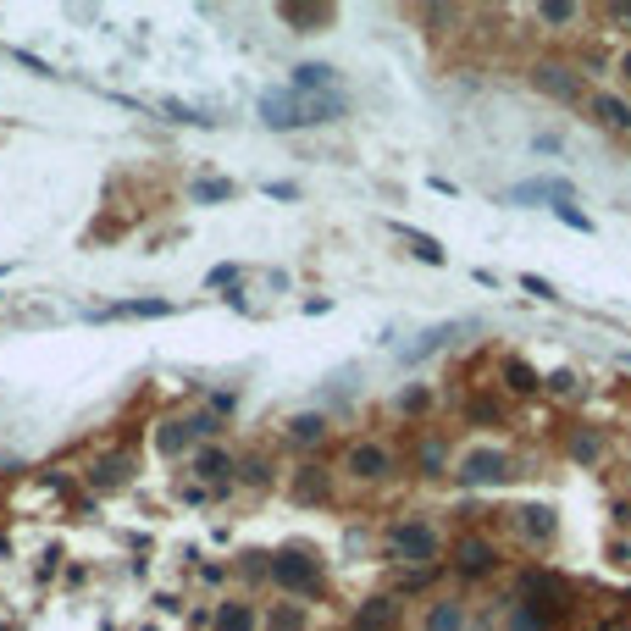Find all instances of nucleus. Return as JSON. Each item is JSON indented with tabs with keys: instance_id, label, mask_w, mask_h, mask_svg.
Here are the masks:
<instances>
[{
	"instance_id": "nucleus-1",
	"label": "nucleus",
	"mask_w": 631,
	"mask_h": 631,
	"mask_svg": "<svg viewBox=\"0 0 631 631\" xmlns=\"http://www.w3.org/2000/svg\"><path fill=\"white\" fill-rule=\"evenodd\" d=\"M260 117H266V127H310V122L343 117V100H338V95H321V100H305V95H266V100H260Z\"/></svg>"
},
{
	"instance_id": "nucleus-2",
	"label": "nucleus",
	"mask_w": 631,
	"mask_h": 631,
	"mask_svg": "<svg viewBox=\"0 0 631 631\" xmlns=\"http://www.w3.org/2000/svg\"><path fill=\"white\" fill-rule=\"evenodd\" d=\"M388 548L404 559V565H427V559H438V532L427 521H399L388 532Z\"/></svg>"
},
{
	"instance_id": "nucleus-3",
	"label": "nucleus",
	"mask_w": 631,
	"mask_h": 631,
	"mask_svg": "<svg viewBox=\"0 0 631 631\" xmlns=\"http://www.w3.org/2000/svg\"><path fill=\"white\" fill-rule=\"evenodd\" d=\"M271 576L283 582V587H294V593H316V587H321V571H316V559H310V554H300V548L277 554V559H271Z\"/></svg>"
},
{
	"instance_id": "nucleus-4",
	"label": "nucleus",
	"mask_w": 631,
	"mask_h": 631,
	"mask_svg": "<svg viewBox=\"0 0 631 631\" xmlns=\"http://www.w3.org/2000/svg\"><path fill=\"white\" fill-rule=\"evenodd\" d=\"M532 84H537L543 95H554V100H576V95H582V78L571 73V66H559V61H537V66H532Z\"/></svg>"
},
{
	"instance_id": "nucleus-5",
	"label": "nucleus",
	"mask_w": 631,
	"mask_h": 631,
	"mask_svg": "<svg viewBox=\"0 0 631 631\" xmlns=\"http://www.w3.org/2000/svg\"><path fill=\"white\" fill-rule=\"evenodd\" d=\"M343 471L361 476V482H377V476L393 471V454H388L382 443H355V449H349V460H343Z\"/></svg>"
},
{
	"instance_id": "nucleus-6",
	"label": "nucleus",
	"mask_w": 631,
	"mask_h": 631,
	"mask_svg": "<svg viewBox=\"0 0 631 631\" xmlns=\"http://www.w3.org/2000/svg\"><path fill=\"white\" fill-rule=\"evenodd\" d=\"M504 471H510V454H504V449H471V454L460 460V476H465V482H504Z\"/></svg>"
},
{
	"instance_id": "nucleus-7",
	"label": "nucleus",
	"mask_w": 631,
	"mask_h": 631,
	"mask_svg": "<svg viewBox=\"0 0 631 631\" xmlns=\"http://www.w3.org/2000/svg\"><path fill=\"white\" fill-rule=\"evenodd\" d=\"M454 565H460V576H487V571L499 565V548L487 543V537H465L454 548Z\"/></svg>"
},
{
	"instance_id": "nucleus-8",
	"label": "nucleus",
	"mask_w": 631,
	"mask_h": 631,
	"mask_svg": "<svg viewBox=\"0 0 631 631\" xmlns=\"http://www.w3.org/2000/svg\"><path fill=\"white\" fill-rule=\"evenodd\" d=\"M587 111H593L604 127H631V106H626L620 95H593V100H587Z\"/></svg>"
},
{
	"instance_id": "nucleus-9",
	"label": "nucleus",
	"mask_w": 631,
	"mask_h": 631,
	"mask_svg": "<svg viewBox=\"0 0 631 631\" xmlns=\"http://www.w3.org/2000/svg\"><path fill=\"white\" fill-rule=\"evenodd\" d=\"M332 66L327 61H305V66H294V95H310V89H332Z\"/></svg>"
},
{
	"instance_id": "nucleus-10",
	"label": "nucleus",
	"mask_w": 631,
	"mask_h": 631,
	"mask_svg": "<svg viewBox=\"0 0 631 631\" xmlns=\"http://www.w3.org/2000/svg\"><path fill=\"white\" fill-rule=\"evenodd\" d=\"M388 626H393V598H371L355 615V631H388Z\"/></svg>"
},
{
	"instance_id": "nucleus-11",
	"label": "nucleus",
	"mask_w": 631,
	"mask_h": 631,
	"mask_svg": "<svg viewBox=\"0 0 631 631\" xmlns=\"http://www.w3.org/2000/svg\"><path fill=\"white\" fill-rule=\"evenodd\" d=\"M393 233H399V239L410 244V255H415V260H433V266H443V244H438V239L415 233V228H393Z\"/></svg>"
},
{
	"instance_id": "nucleus-12",
	"label": "nucleus",
	"mask_w": 631,
	"mask_h": 631,
	"mask_svg": "<svg viewBox=\"0 0 631 631\" xmlns=\"http://www.w3.org/2000/svg\"><path fill=\"white\" fill-rule=\"evenodd\" d=\"M515 526H521V532H526L532 543H548V537H554V515H548L543 504H532V510H521V521H515Z\"/></svg>"
},
{
	"instance_id": "nucleus-13",
	"label": "nucleus",
	"mask_w": 631,
	"mask_h": 631,
	"mask_svg": "<svg viewBox=\"0 0 631 631\" xmlns=\"http://www.w3.org/2000/svg\"><path fill=\"white\" fill-rule=\"evenodd\" d=\"M465 327H471V321H443V327H433L427 338H421V343L410 349V361H421V355H433V349H443V343H449L454 332H465Z\"/></svg>"
},
{
	"instance_id": "nucleus-14",
	"label": "nucleus",
	"mask_w": 631,
	"mask_h": 631,
	"mask_svg": "<svg viewBox=\"0 0 631 631\" xmlns=\"http://www.w3.org/2000/svg\"><path fill=\"white\" fill-rule=\"evenodd\" d=\"M294 499H327V471L321 465H305V476L294 482Z\"/></svg>"
},
{
	"instance_id": "nucleus-15",
	"label": "nucleus",
	"mask_w": 631,
	"mask_h": 631,
	"mask_svg": "<svg viewBox=\"0 0 631 631\" xmlns=\"http://www.w3.org/2000/svg\"><path fill=\"white\" fill-rule=\"evenodd\" d=\"M289 23H300V34H316L310 23H332V6H283Z\"/></svg>"
},
{
	"instance_id": "nucleus-16",
	"label": "nucleus",
	"mask_w": 631,
	"mask_h": 631,
	"mask_svg": "<svg viewBox=\"0 0 631 631\" xmlns=\"http://www.w3.org/2000/svg\"><path fill=\"white\" fill-rule=\"evenodd\" d=\"M504 388H510V393H532V388H537V371H532L526 361H510V366H504Z\"/></svg>"
},
{
	"instance_id": "nucleus-17",
	"label": "nucleus",
	"mask_w": 631,
	"mask_h": 631,
	"mask_svg": "<svg viewBox=\"0 0 631 631\" xmlns=\"http://www.w3.org/2000/svg\"><path fill=\"white\" fill-rule=\"evenodd\" d=\"M217 631H255V615H249L244 604H222V615H217Z\"/></svg>"
},
{
	"instance_id": "nucleus-18",
	"label": "nucleus",
	"mask_w": 631,
	"mask_h": 631,
	"mask_svg": "<svg viewBox=\"0 0 631 631\" xmlns=\"http://www.w3.org/2000/svg\"><path fill=\"white\" fill-rule=\"evenodd\" d=\"M465 626V609L460 604H438L433 615H427V631H460Z\"/></svg>"
},
{
	"instance_id": "nucleus-19",
	"label": "nucleus",
	"mask_w": 631,
	"mask_h": 631,
	"mask_svg": "<svg viewBox=\"0 0 631 631\" xmlns=\"http://www.w3.org/2000/svg\"><path fill=\"white\" fill-rule=\"evenodd\" d=\"M188 438H194V433H188V421H167V427H161V438H156V443H161V454H178V449H183Z\"/></svg>"
},
{
	"instance_id": "nucleus-20",
	"label": "nucleus",
	"mask_w": 631,
	"mask_h": 631,
	"mask_svg": "<svg viewBox=\"0 0 631 631\" xmlns=\"http://www.w3.org/2000/svg\"><path fill=\"white\" fill-rule=\"evenodd\" d=\"M321 433H327V421H321V415H300L294 427H289V438H294V443H316Z\"/></svg>"
},
{
	"instance_id": "nucleus-21",
	"label": "nucleus",
	"mask_w": 631,
	"mask_h": 631,
	"mask_svg": "<svg viewBox=\"0 0 631 631\" xmlns=\"http://www.w3.org/2000/svg\"><path fill=\"white\" fill-rule=\"evenodd\" d=\"M598 449H604V438H598L593 427H582V433L571 438V460H598Z\"/></svg>"
},
{
	"instance_id": "nucleus-22",
	"label": "nucleus",
	"mask_w": 631,
	"mask_h": 631,
	"mask_svg": "<svg viewBox=\"0 0 631 631\" xmlns=\"http://www.w3.org/2000/svg\"><path fill=\"white\" fill-rule=\"evenodd\" d=\"M228 465H233V460H228L222 449H205V454L194 460V471H199V476H228Z\"/></svg>"
},
{
	"instance_id": "nucleus-23",
	"label": "nucleus",
	"mask_w": 631,
	"mask_h": 631,
	"mask_svg": "<svg viewBox=\"0 0 631 631\" xmlns=\"http://www.w3.org/2000/svg\"><path fill=\"white\" fill-rule=\"evenodd\" d=\"M167 310H172L167 300H133V305H117L111 316H167Z\"/></svg>"
},
{
	"instance_id": "nucleus-24",
	"label": "nucleus",
	"mask_w": 631,
	"mask_h": 631,
	"mask_svg": "<svg viewBox=\"0 0 631 631\" xmlns=\"http://www.w3.org/2000/svg\"><path fill=\"white\" fill-rule=\"evenodd\" d=\"M554 217H559V222H571L576 233H593V217H582L576 205H554Z\"/></svg>"
},
{
	"instance_id": "nucleus-25",
	"label": "nucleus",
	"mask_w": 631,
	"mask_h": 631,
	"mask_svg": "<svg viewBox=\"0 0 631 631\" xmlns=\"http://www.w3.org/2000/svg\"><path fill=\"white\" fill-rule=\"evenodd\" d=\"M510 631H548V615H537V609H521V615L510 620Z\"/></svg>"
},
{
	"instance_id": "nucleus-26",
	"label": "nucleus",
	"mask_w": 631,
	"mask_h": 631,
	"mask_svg": "<svg viewBox=\"0 0 631 631\" xmlns=\"http://www.w3.org/2000/svg\"><path fill=\"white\" fill-rule=\"evenodd\" d=\"M537 17H543V23H571L576 6H559V0H548V6H537Z\"/></svg>"
},
{
	"instance_id": "nucleus-27",
	"label": "nucleus",
	"mask_w": 631,
	"mask_h": 631,
	"mask_svg": "<svg viewBox=\"0 0 631 631\" xmlns=\"http://www.w3.org/2000/svg\"><path fill=\"white\" fill-rule=\"evenodd\" d=\"M521 289H526V294H537V300H559V294H554V289L543 283V277H532V271L521 277Z\"/></svg>"
},
{
	"instance_id": "nucleus-28",
	"label": "nucleus",
	"mask_w": 631,
	"mask_h": 631,
	"mask_svg": "<svg viewBox=\"0 0 631 631\" xmlns=\"http://www.w3.org/2000/svg\"><path fill=\"white\" fill-rule=\"evenodd\" d=\"M438 465H443V449H438V443H427V449H421V471L438 476Z\"/></svg>"
},
{
	"instance_id": "nucleus-29",
	"label": "nucleus",
	"mask_w": 631,
	"mask_h": 631,
	"mask_svg": "<svg viewBox=\"0 0 631 631\" xmlns=\"http://www.w3.org/2000/svg\"><path fill=\"white\" fill-rule=\"evenodd\" d=\"M233 194V183H199L194 188V199H228Z\"/></svg>"
},
{
	"instance_id": "nucleus-30",
	"label": "nucleus",
	"mask_w": 631,
	"mask_h": 631,
	"mask_svg": "<svg viewBox=\"0 0 631 631\" xmlns=\"http://www.w3.org/2000/svg\"><path fill=\"white\" fill-rule=\"evenodd\" d=\"M271 631H300V615H294V609H277V615H271Z\"/></svg>"
},
{
	"instance_id": "nucleus-31",
	"label": "nucleus",
	"mask_w": 631,
	"mask_h": 631,
	"mask_svg": "<svg viewBox=\"0 0 631 631\" xmlns=\"http://www.w3.org/2000/svg\"><path fill=\"white\" fill-rule=\"evenodd\" d=\"M222 283H239V266H217V271H210V289H222Z\"/></svg>"
},
{
	"instance_id": "nucleus-32",
	"label": "nucleus",
	"mask_w": 631,
	"mask_h": 631,
	"mask_svg": "<svg viewBox=\"0 0 631 631\" xmlns=\"http://www.w3.org/2000/svg\"><path fill=\"white\" fill-rule=\"evenodd\" d=\"M548 388H554V393H571V388H576V377H571V371H554V377H548Z\"/></svg>"
},
{
	"instance_id": "nucleus-33",
	"label": "nucleus",
	"mask_w": 631,
	"mask_h": 631,
	"mask_svg": "<svg viewBox=\"0 0 631 631\" xmlns=\"http://www.w3.org/2000/svg\"><path fill=\"white\" fill-rule=\"evenodd\" d=\"M620 78H626V84H631V50H626V56H620Z\"/></svg>"
}]
</instances>
